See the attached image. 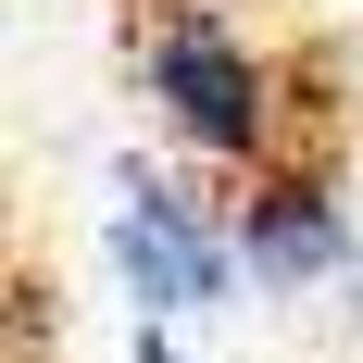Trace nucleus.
<instances>
[{"label": "nucleus", "mask_w": 363, "mask_h": 363, "mask_svg": "<svg viewBox=\"0 0 363 363\" xmlns=\"http://www.w3.org/2000/svg\"><path fill=\"white\" fill-rule=\"evenodd\" d=\"M138 88L188 163H213V176H276L289 163V75L213 0H163L138 26Z\"/></svg>", "instance_id": "obj_1"}, {"label": "nucleus", "mask_w": 363, "mask_h": 363, "mask_svg": "<svg viewBox=\"0 0 363 363\" xmlns=\"http://www.w3.org/2000/svg\"><path fill=\"white\" fill-rule=\"evenodd\" d=\"M238 263H251V289H276V301H313V289H338V276H363L351 201H338L313 163L251 176L238 188Z\"/></svg>", "instance_id": "obj_3"}, {"label": "nucleus", "mask_w": 363, "mask_h": 363, "mask_svg": "<svg viewBox=\"0 0 363 363\" xmlns=\"http://www.w3.org/2000/svg\"><path fill=\"white\" fill-rule=\"evenodd\" d=\"M101 251H113V289L138 301V326H201L238 301V201H213L201 176L176 163H113V201H101Z\"/></svg>", "instance_id": "obj_2"}, {"label": "nucleus", "mask_w": 363, "mask_h": 363, "mask_svg": "<svg viewBox=\"0 0 363 363\" xmlns=\"http://www.w3.org/2000/svg\"><path fill=\"white\" fill-rule=\"evenodd\" d=\"M125 363H188V351H176V326H138V351H125Z\"/></svg>", "instance_id": "obj_4"}]
</instances>
